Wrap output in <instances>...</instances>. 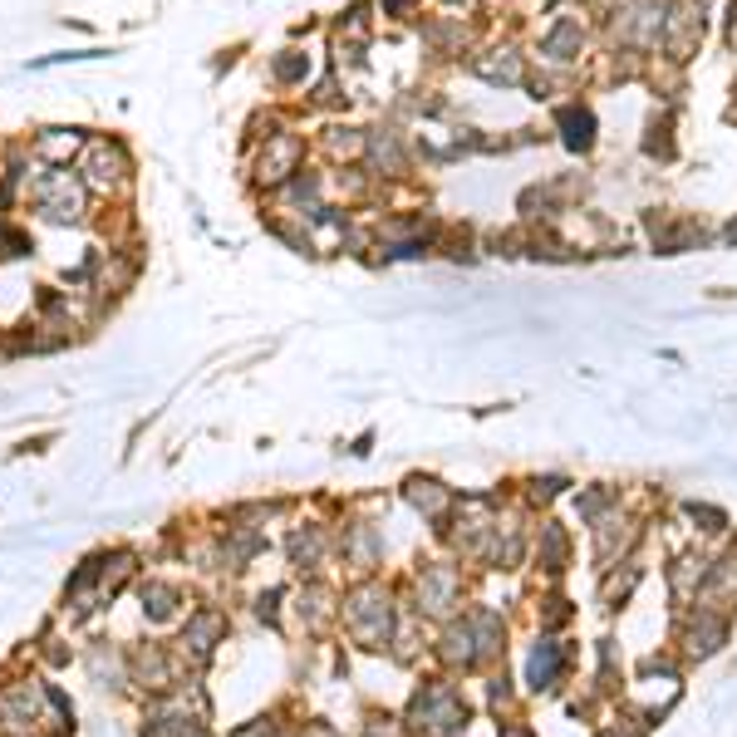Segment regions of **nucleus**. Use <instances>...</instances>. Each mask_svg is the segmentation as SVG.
<instances>
[{
	"mask_svg": "<svg viewBox=\"0 0 737 737\" xmlns=\"http://www.w3.org/2000/svg\"><path fill=\"white\" fill-rule=\"evenodd\" d=\"M89 187L74 168H45L30 182V207L50 222V227H84L89 222Z\"/></svg>",
	"mask_w": 737,
	"mask_h": 737,
	"instance_id": "f257e3e1",
	"label": "nucleus"
},
{
	"mask_svg": "<svg viewBox=\"0 0 737 737\" xmlns=\"http://www.w3.org/2000/svg\"><path fill=\"white\" fill-rule=\"evenodd\" d=\"M74 172L84 177V187L94 197H123L133 187V153H128V143L114 138V133H89Z\"/></svg>",
	"mask_w": 737,
	"mask_h": 737,
	"instance_id": "f03ea898",
	"label": "nucleus"
},
{
	"mask_svg": "<svg viewBox=\"0 0 737 737\" xmlns=\"http://www.w3.org/2000/svg\"><path fill=\"white\" fill-rule=\"evenodd\" d=\"M305 163V138L300 133H276V138H266V148H261V158H256V187H285L295 172Z\"/></svg>",
	"mask_w": 737,
	"mask_h": 737,
	"instance_id": "7ed1b4c3",
	"label": "nucleus"
},
{
	"mask_svg": "<svg viewBox=\"0 0 737 737\" xmlns=\"http://www.w3.org/2000/svg\"><path fill=\"white\" fill-rule=\"evenodd\" d=\"M84 143H89V128H69V123H50L30 133V153L40 168H74Z\"/></svg>",
	"mask_w": 737,
	"mask_h": 737,
	"instance_id": "20e7f679",
	"label": "nucleus"
},
{
	"mask_svg": "<svg viewBox=\"0 0 737 737\" xmlns=\"http://www.w3.org/2000/svg\"><path fill=\"white\" fill-rule=\"evenodd\" d=\"M364 153H369V163H374V168H384L379 177H398V172L408 168V153H403L398 133H384V128H374V133H369Z\"/></svg>",
	"mask_w": 737,
	"mask_h": 737,
	"instance_id": "39448f33",
	"label": "nucleus"
},
{
	"mask_svg": "<svg viewBox=\"0 0 737 737\" xmlns=\"http://www.w3.org/2000/svg\"><path fill=\"white\" fill-rule=\"evenodd\" d=\"M561 128H566L570 153H590V148H595V114H590V109L566 104V109H561Z\"/></svg>",
	"mask_w": 737,
	"mask_h": 737,
	"instance_id": "423d86ee",
	"label": "nucleus"
},
{
	"mask_svg": "<svg viewBox=\"0 0 737 737\" xmlns=\"http://www.w3.org/2000/svg\"><path fill=\"white\" fill-rule=\"evenodd\" d=\"M271 79H276L281 89H300V84L310 79V55H305V50H281V55L271 59Z\"/></svg>",
	"mask_w": 737,
	"mask_h": 737,
	"instance_id": "0eeeda50",
	"label": "nucleus"
},
{
	"mask_svg": "<svg viewBox=\"0 0 737 737\" xmlns=\"http://www.w3.org/2000/svg\"><path fill=\"white\" fill-rule=\"evenodd\" d=\"M580 45H585L580 25H575V20H561V25L546 35V45H541V50H546V59H561V64H566V59L580 55Z\"/></svg>",
	"mask_w": 737,
	"mask_h": 737,
	"instance_id": "6e6552de",
	"label": "nucleus"
},
{
	"mask_svg": "<svg viewBox=\"0 0 737 737\" xmlns=\"http://www.w3.org/2000/svg\"><path fill=\"white\" fill-rule=\"evenodd\" d=\"M497 59H477V74L492 84H521V59L516 50H492Z\"/></svg>",
	"mask_w": 737,
	"mask_h": 737,
	"instance_id": "1a4fd4ad",
	"label": "nucleus"
},
{
	"mask_svg": "<svg viewBox=\"0 0 737 737\" xmlns=\"http://www.w3.org/2000/svg\"><path fill=\"white\" fill-rule=\"evenodd\" d=\"M364 143H369V133H359V128H330V133H325L330 158H359Z\"/></svg>",
	"mask_w": 737,
	"mask_h": 737,
	"instance_id": "9d476101",
	"label": "nucleus"
},
{
	"mask_svg": "<svg viewBox=\"0 0 737 737\" xmlns=\"http://www.w3.org/2000/svg\"><path fill=\"white\" fill-rule=\"evenodd\" d=\"M114 50H104V45H89V50H64V55H45L35 59L30 69H55V64H84V59H109Z\"/></svg>",
	"mask_w": 737,
	"mask_h": 737,
	"instance_id": "9b49d317",
	"label": "nucleus"
},
{
	"mask_svg": "<svg viewBox=\"0 0 737 737\" xmlns=\"http://www.w3.org/2000/svg\"><path fill=\"white\" fill-rule=\"evenodd\" d=\"M30 251H35V246H30V236H25V231L0 222V256H5V261H20V256H30Z\"/></svg>",
	"mask_w": 737,
	"mask_h": 737,
	"instance_id": "f8f14e48",
	"label": "nucleus"
},
{
	"mask_svg": "<svg viewBox=\"0 0 737 737\" xmlns=\"http://www.w3.org/2000/svg\"><path fill=\"white\" fill-rule=\"evenodd\" d=\"M143 595H153V620H163V615H172V590H163V585H153V590H143Z\"/></svg>",
	"mask_w": 737,
	"mask_h": 737,
	"instance_id": "ddd939ff",
	"label": "nucleus"
},
{
	"mask_svg": "<svg viewBox=\"0 0 737 737\" xmlns=\"http://www.w3.org/2000/svg\"><path fill=\"white\" fill-rule=\"evenodd\" d=\"M379 5H384V15H394V20H403V15H408V5H413V0H379Z\"/></svg>",
	"mask_w": 737,
	"mask_h": 737,
	"instance_id": "4468645a",
	"label": "nucleus"
},
{
	"mask_svg": "<svg viewBox=\"0 0 737 737\" xmlns=\"http://www.w3.org/2000/svg\"><path fill=\"white\" fill-rule=\"evenodd\" d=\"M448 5H462V0H448Z\"/></svg>",
	"mask_w": 737,
	"mask_h": 737,
	"instance_id": "2eb2a0df",
	"label": "nucleus"
}]
</instances>
